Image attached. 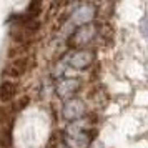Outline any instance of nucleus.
I'll return each instance as SVG.
<instances>
[{
  "label": "nucleus",
  "instance_id": "11",
  "mask_svg": "<svg viewBox=\"0 0 148 148\" xmlns=\"http://www.w3.org/2000/svg\"><path fill=\"white\" fill-rule=\"evenodd\" d=\"M28 101H30V98H28L27 95H23V97H20L18 100L15 101V110H23V108L28 105Z\"/></svg>",
  "mask_w": 148,
  "mask_h": 148
},
{
  "label": "nucleus",
  "instance_id": "2",
  "mask_svg": "<svg viewBox=\"0 0 148 148\" xmlns=\"http://www.w3.org/2000/svg\"><path fill=\"white\" fill-rule=\"evenodd\" d=\"M93 17H95V7L90 5V3H82L72 12V22L78 27L88 25L93 20Z\"/></svg>",
  "mask_w": 148,
  "mask_h": 148
},
{
  "label": "nucleus",
  "instance_id": "6",
  "mask_svg": "<svg viewBox=\"0 0 148 148\" xmlns=\"http://www.w3.org/2000/svg\"><path fill=\"white\" fill-rule=\"evenodd\" d=\"M27 70H28V58L27 57H17V58L3 70V75H5V77H10V78H18V77H22Z\"/></svg>",
  "mask_w": 148,
  "mask_h": 148
},
{
  "label": "nucleus",
  "instance_id": "13",
  "mask_svg": "<svg viewBox=\"0 0 148 148\" xmlns=\"http://www.w3.org/2000/svg\"><path fill=\"white\" fill-rule=\"evenodd\" d=\"M58 148H68V147H58Z\"/></svg>",
  "mask_w": 148,
  "mask_h": 148
},
{
  "label": "nucleus",
  "instance_id": "4",
  "mask_svg": "<svg viewBox=\"0 0 148 148\" xmlns=\"http://www.w3.org/2000/svg\"><path fill=\"white\" fill-rule=\"evenodd\" d=\"M97 35V27L93 23H88V25H82L75 30V34L72 35V43L73 45H87L95 38Z\"/></svg>",
  "mask_w": 148,
  "mask_h": 148
},
{
  "label": "nucleus",
  "instance_id": "10",
  "mask_svg": "<svg viewBox=\"0 0 148 148\" xmlns=\"http://www.w3.org/2000/svg\"><path fill=\"white\" fill-rule=\"evenodd\" d=\"M12 120V113L5 110V107H0V127H7V121Z\"/></svg>",
  "mask_w": 148,
  "mask_h": 148
},
{
  "label": "nucleus",
  "instance_id": "3",
  "mask_svg": "<svg viewBox=\"0 0 148 148\" xmlns=\"http://www.w3.org/2000/svg\"><path fill=\"white\" fill-rule=\"evenodd\" d=\"M95 60V55L92 50H77L70 55L68 58V65L77 68V70H83V68L90 67Z\"/></svg>",
  "mask_w": 148,
  "mask_h": 148
},
{
  "label": "nucleus",
  "instance_id": "9",
  "mask_svg": "<svg viewBox=\"0 0 148 148\" xmlns=\"http://www.w3.org/2000/svg\"><path fill=\"white\" fill-rule=\"evenodd\" d=\"M10 125L0 128V148H8L12 145V133H10Z\"/></svg>",
  "mask_w": 148,
  "mask_h": 148
},
{
  "label": "nucleus",
  "instance_id": "5",
  "mask_svg": "<svg viewBox=\"0 0 148 148\" xmlns=\"http://www.w3.org/2000/svg\"><path fill=\"white\" fill-rule=\"evenodd\" d=\"M80 80L78 78H62L58 83H57V95L60 97V98H72L77 92H78V88H80Z\"/></svg>",
  "mask_w": 148,
  "mask_h": 148
},
{
  "label": "nucleus",
  "instance_id": "8",
  "mask_svg": "<svg viewBox=\"0 0 148 148\" xmlns=\"http://www.w3.org/2000/svg\"><path fill=\"white\" fill-rule=\"evenodd\" d=\"M90 140L92 138L85 132H82L78 135H73V136H67L68 148H87L90 145Z\"/></svg>",
  "mask_w": 148,
  "mask_h": 148
},
{
  "label": "nucleus",
  "instance_id": "1",
  "mask_svg": "<svg viewBox=\"0 0 148 148\" xmlns=\"http://www.w3.org/2000/svg\"><path fill=\"white\" fill-rule=\"evenodd\" d=\"M87 108H85V103L78 98H70V100L65 101V105L62 108V115L63 118L68 121H77L80 120L82 116L85 115Z\"/></svg>",
  "mask_w": 148,
  "mask_h": 148
},
{
  "label": "nucleus",
  "instance_id": "7",
  "mask_svg": "<svg viewBox=\"0 0 148 148\" xmlns=\"http://www.w3.org/2000/svg\"><path fill=\"white\" fill-rule=\"evenodd\" d=\"M15 93H17V85L14 82L5 80L0 83V101L2 103H8L10 100H14Z\"/></svg>",
  "mask_w": 148,
  "mask_h": 148
},
{
  "label": "nucleus",
  "instance_id": "12",
  "mask_svg": "<svg viewBox=\"0 0 148 148\" xmlns=\"http://www.w3.org/2000/svg\"><path fill=\"white\" fill-rule=\"evenodd\" d=\"M141 32H143L145 37H148V15L141 20Z\"/></svg>",
  "mask_w": 148,
  "mask_h": 148
}]
</instances>
